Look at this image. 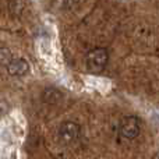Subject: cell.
Returning <instances> with one entry per match:
<instances>
[{"instance_id": "obj_1", "label": "cell", "mask_w": 159, "mask_h": 159, "mask_svg": "<svg viewBox=\"0 0 159 159\" xmlns=\"http://www.w3.org/2000/svg\"><path fill=\"white\" fill-rule=\"evenodd\" d=\"M109 61V53L105 48H96L92 49L87 56V69L92 74H99L107 66Z\"/></svg>"}, {"instance_id": "obj_2", "label": "cell", "mask_w": 159, "mask_h": 159, "mask_svg": "<svg viewBox=\"0 0 159 159\" xmlns=\"http://www.w3.org/2000/svg\"><path fill=\"white\" fill-rule=\"evenodd\" d=\"M80 138V126L73 121H66L59 129V140L63 145L74 144Z\"/></svg>"}, {"instance_id": "obj_3", "label": "cell", "mask_w": 159, "mask_h": 159, "mask_svg": "<svg viewBox=\"0 0 159 159\" xmlns=\"http://www.w3.org/2000/svg\"><path fill=\"white\" fill-rule=\"evenodd\" d=\"M140 131H141L140 120L137 117H134V116H127L120 121V133L123 137L131 140V138L138 137Z\"/></svg>"}, {"instance_id": "obj_4", "label": "cell", "mask_w": 159, "mask_h": 159, "mask_svg": "<svg viewBox=\"0 0 159 159\" xmlns=\"http://www.w3.org/2000/svg\"><path fill=\"white\" fill-rule=\"evenodd\" d=\"M28 70H30V66H28L27 60H24V59H13V60L7 64L8 74L16 75V77L27 74Z\"/></svg>"}, {"instance_id": "obj_5", "label": "cell", "mask_w": 159, "mask_h": 159, "mask_svg": "<svg viewBox=\"0 0 159 159\" xmlns=\"http://www.w3.org/2000/svg\"><path fill=\"white\" fill-rule=\"evenodd\" d=\"M42 95H43V101L48 102V103H57L63 98V93L57 88H46Z\"/></svg>"}, {"instance_id": "obj_6", "label": "cell", "mask_w": 159, "mask_h": 159, "mask_svg": "<svg viewBox=\"0 0 159 159\" xmlns=\"http://www.w3.org/2000/svg\"><path fill=\"white\" fill-rule=\"evenodd\" d=\"M11 60H13V57H11V52L7 49V48H3L2 49V61H3V64L7 66Z\"/></svg>"}]
</instances>
